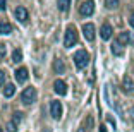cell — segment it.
<instances>
[{
  "label": "cell",
  "instance_id": "cell-19",
  "mask_svg": "<svg viewBox=\"0 0 134 132\" xmlns=\"http://www.w3.org/2000/svg\"><path fill=\"white\" fill-rule=\"evenodd\" d=\"M119 5V0H105V7L107 9H115Z\"/></svg>",
  "mask_w": 134,
  "mask_h": 132
},
{
  "label": "cell",
  "instance_id": "cell-20",
  "mask_svg": "<svg viewBox=\"0 0 134 132\" xmlns=\"http://www.w3.org/2000/svg\"><path fill=\"white\" fill-rule=\"evenodd\" d=\"M5 129H7V132H16V130H17V124H16L14 120H10V122L7 124V127H5Z\"/></svg>",
  "mask_w": 134,
  "mask_h": 132
},
{
  "label": "cell",
  "instance_id": "cell-25",
  "mask_svg": "<svg viewBox=\"0 0 134 132\" xmlns=\"http://www.w3.org/2000/svg\"><path fill=\"white\" fill-rule=\"evenodd\" d=\"M129 24L134 27V12H132V16H131V19H129Z\"/></svg>",
  "mask_w": 134,
  "mask_h": 132
},
{
  "label": "cell",
  "instance_id": "cell-24",
  "mask_svg": "<svg viewBox=\"0 0 134 132\" xmlns=\"http://www.w3.org/2000/svg\"><path fill=\"white\" fill-rule=\"evenodd\" d=\"M7 5H5V0H0V10H5Z\"/></svg>",
  "mask_w": 134,
  "mask_h": 132
},
{
  "label": "cell",
  "instance_id": "cell-1",
  "mask_svg": "<svg viewBox=\"0 0 134 132\" xmlns=\"http://www.w3.org/2000/svg\"><path fill=\"white\" fill-rule=\"evenodd\" d=\"M74 64L77 69H84V67L90 64V55L86 50H79L74 53Z\"/></svg>",
  "mask_w": 134,
  "mask_h": 132
},
{
  "label": "cell",
  "instance_id": "cell-28",
  "mask_svg": "<svg viewBox=\"0 0 134 132\" xmlns=\"http://www.w3.org/2000/svg\"><path fill=\"white\" fill-rule=\"evenodd\" d=\"M0 132H4V130H2V127H0Z\"/></svg>",
  "mask_w": 134,
  "mask_h": 132
},
{
  "label": "cell",
  "instance_id": "cell-23",
  "mask_svg": "<svg viewBox=\"0 0 134 132\" xmlns=\"http://www.w3.org/2000/svg\"><path fill=\"white\" fill-rule=\"evenodd\" d=\"M5 82V74H4V70H0V86H4Z\"/></svg>",
  "mask_w": 134,
  "mask_h": 132
},
{
  "label": "cell",
  "instance_id": "cell-14",
  "mask_svg": "<svg viewBox=\"0 0 134 132\" xmlns=\"http://www.w3.org/2000/svg\"><path fill=\"white\" fill-rule=\"evenodd\" d=\"M14 93H16V86H14V84H7V86L4 88V96H5V98L14 96Z\"/></svg>",
  "mask_w": 134,
  "mask_h": 132
},
{
  "label": "cell",
  "instance_id": "cell-5",
  "mask_svg": "<svg viewBox=\"0 0 134 132\" xmlns=\"http://www.w3.org/2000/svg\"><path fill=\"white\" fill-rule=\"evenodd\" d=\"M50 115L55 120H59L62 117V105H60V101H52L50 103Z\"/></svg>",
  "mask_w": 134,
  "mask_h": 132
},
{
  "label": "cell",
  "instance_id": "cell-4",
  "mask_svg": "<svg viewBox=\"0 0 134 132\" xmlns=\"http://www.w3.org/2000/svg\"><path fill=\"white\" fill-rule=\"evenodd\" d=\"M79 12H81V16H91V14L95 12V2H93V0L83 2V4L79 5Z\"/></svg>",
  "mask_w": 134,
  "mask_h": 132
},
{
  "label": "cell",
  "instance_id": "cell-8",
  "mask_svg": "<svg viewBox=\"0 0 134 132\" xmlns=\"http://www.w3.org/2000/svg\"><path fill=\"white\" fill-rule=\"evenodd\" d=\"M14 77H16L17 82H26V81H28V69H26V67L17 69L16 72H14Z\"/></svg>",
  "mask_w": 134,
  "mask_h": 132
},
{
  "label": "cell",
  "instance_id": "cell-2",
  "mask_svg": "<svg viewBox=\"0 0 134 132\" xmlns=\"http://www.w3.org/2000/svg\"><path fill=\"white\" fill-rule=\"evenodd\" d=\"M77 43V33H76V27L74 26H69L65 31V38H64V47L65 48H71Z\"/></svg>",
  "mask_w": 134,
  "mask_h": 132
},
{
  "label": "cell",
  "instance_id": "cell-9",
  "mask_svg": "<svg viewBox=\"0 0 134 132\" xmlns=\"http://www.w3.org/2000/svg\"><path fill=\"white\" fill-rule=\"evenodd\" d=\"M53 89H55L57 94H60V96H64V94L67 93V84L64 81H60V79H57L55 82H53Z\"/></svg>",
  "mask_w": 134,
  "mask_h": 132
},
{
  "label": "cell",
  "instance_id": "cell-15",
  "mask_svg": "<svg viewBox=\"0 0 134 132\" xmlns=\"http://www.w3.org/2000/svg\"><path fill=\"white\" fill-rule=\"evenodd\" d=\"M112 53L117 55V57L124 53V48H122V45H120L119 41H114V45H112Z\"/></svg>",
  "mask_w": 134,
  "mask_h": 132
},
{
  "label": "cell",
  "instance_id": "cell-27",
  "mask_svg": "<svg viewBox=\"0 0 134 132\" xmlns=\"http://www.w3.org/2000/svg\"><path fill=\"white\" fill-rule=\"evenodd\" d=\"M79 132H86V129H79Z\"/></svg>",
  "mask_w": 134,
  "mask_h": 132
},
{
  "label": "cell",
  "instance_id": "cell-17",
  "mask_svg": "<svg viewBox=\"0 0 134 132\" xmlns=\"http://www.w3.org/2000/svg\"><path fill=\"white\" fill-rule=\"evenodd\" d=\"M69 7H71V0H59V10L67 12Z\"/></svg>",
  "mask_w": 134,
  "mask_h": 132
},
{
  "label": "cell",
  "instance_id": "cell-22",
  "mask_svg": "<svg viewBox=\"0 0 134 132\" xmlns=\"http://www.w3.org/2000/svg\"><path fill=\"white\" fill-rule=\"evenodd\" d=\"M21 118H23V113H19V112H17V113H14V118H12V120L16 122V124H19V122H21Z\"/></svg>",
  "mask_w": 134,
  "mask_h": 132
},
{
  "label": "cell",
  "instance_id": "cell-11",
  "mask_svg": "<svg viewBox=\"0 0 134 132\" xmlns=\"http://www.w3.org/2000/svg\"><path fill=\"white\" fill-rule=\"evenodd\" d=\"M122 89L126 91V93H131V91L134 89V82H132V79H131L129 76H124V79H122Z\"/></svg>",
  "mask_w": 134,
  "mask_h": 132
},
{
  "label": "cell",
  "instance_id": "cell-6",
  "mask_svg": "<svg viewBox=\"0 0 134 132\" xmlns=\"http://www.w3.org/2000/svg\"><path fill=\"white\" fill-rule=\"evenodd\" d=\"M83 35L88 41H95V26L91 22H86L83 26Z\"/></svg>",
  "mask_w": 134,
  "mask_h": 132
},
{
  "label": "cell",
  "instance_id": "cell-26",
  "mask_svg": "<svg viewBox=\"0 0 134 132\" xmlns=\"http://www.w3.org/2000/svg\"><path fill=\"white\" fill-rule=\"evenodd\" d=\"M100 132H107V127H103V125H102V127H100Z\"/></svg>",
  "mask_w": 134,
  "mask_h": 132
},
{
  "label": "cell",
  "instance_id": "cell-13",
  "mask_svg": "<svg viewBox=\"0 0 134 132\" xmlns=\"http://www.w3.org/2000/svg\"><path fill=\"white\" fill-rule=\"evenodd\" d=\"M117 41H119V43H120V45L124 47V45H127V43H131V35H129L127 31H122L120 35H119V39H117Z\"/></svg>",
  "mask_w": 134,
  "mask_h": 132
},
{
  "label": "cell",
  "instance_id": "cell-10",
  "mask_svg": "<svg viewBox=\"0 0 134 132\" xmlns=\"http://www.w3.org/2000/svg\"><path fill=\"white\" fill-rule=\"evenodd\" d=\"M14 14H16V19L21 21V22H26V21H28V17H29L28 16V10H26L24 7H17Z\"/></svg>",
  "mask_w": 134,
  "mask_h": 132
},
{
  "label": "cell",
  "instance_id": "cell-3",
  "mask_svg": "<svg viewBox=\"0 0 134 132\" xmlns=\"http://www.w3.org/2000/svg\"><path fill=\"white\" fill-rule=\"evenodd\" d=\"M21 101H23L24 105H31V103L36 101V89L33 88V86H29V88H26V89L23 91V94H21Z\"/></svg>",
  "mask_w": 134,
  "mask_h": 132
},
{
  "label": "cell",
  "instance_id": "cell-18",
  "mask_svg": "<svg viewBox=\"0 0 134 132\" xmlns=\"http://www.w3.org/2000/svg\"><path fill=\"white\" fill-rule=\"evenodd\" d=\"M12 60H14V62H21V60H23V51H21L19 48L14 50V53H12Z\"/></svg>",
  "mask_w": 134,
  "mask_h": 132
},
{
  "label": "cell",
  "instance_id": "cell-16",
  "mask_svg": "<svg viewBox=\"0 0 134 132\" xmlns=\"http://www.w3.org/2000/svg\"><path fill=\"white\" fill-rule=\"evenodd\" d=\"M53 70H55V72H59V74H62L64 70H65V65H64V62L60 60V58H57L55 62H53Z\"/></svg>",
  "mask_w": 134,
  "mask_h": 132
},
{
  "label": "cell",
  "instance_id": "cell-7",
  "mask_svg": "<svg viewBox=\"0 0 134 132\" xmlns=\"http://www.w3.org/2000/svg\"><path fill=\"white\" fill-rule=\"evenodd\" d=\"M112 33H114V29H112V26L108 22H105L102 26V29H100V36H102V39H110L112 38Z\"/></svg>",
  "mask_w": 134,
  "mask_h": 132
},
{
  "label": "cell",
  "instance_id": "cell-21",
  "mask_svg": "<svg viewBox=\"0 0 134 132\" xmlns=\"http://www.w3.org/2000/svg\"><path fill=\"white\" fill-rule=\"evenodd\" d=\"M5 53H7V47H5L4 43H0V60L5 57Z\"/></svg>",
  "mask_w": 134,
  "mask_h": 132
},
{
  "label": "cell",
  "instance_id": "cell-12",
  "mask_svg": "<svg viewBox=\"0 0 134 132\" xmlns=\"http://www.w3.org/2000/svg\"><path fill=\"white\" fill-rule=\"evenodd\" d=\"M12 33V24L10 22H0V35H10Z\"/></svg>",
  "mask_w": 134,
  "mask_h": 132
}]
</instances>
